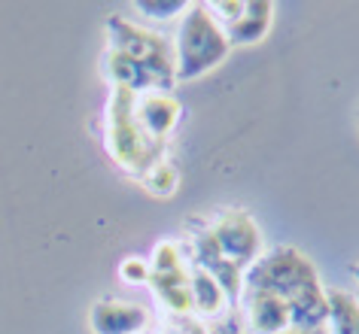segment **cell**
<instances>
[{
    "label": "cell",
    "instance_id": "ac0fdd59",
    "mask_svg": "<svg viewBox=\"0 0 359 334\" xmlns=\"http://www.w3.org/2000/svg\"><path fill=\"white\" fill-rule=\"evenodd\" d=\"M168 334H186V331H168Z\"/></svg>",
    "mask_w": 359,
    "mask_h": 334
},
{
    "label": "cell",
    "instance_id": "8992f818",
    "mask_svg": "<svg viewBox=\"0 0 359 334\" xmlns=\"http://www.w3.org/2000/svg\"><path fill=\"white\" fill-rule=\"evenodd\" d=\"M213 243L226 256L231 265L247 270L253 261L262 256V231H259L256 219L247 210H222L217 219L208 225Z\"/></svg>",
    "mask_w": 359,
    "mask_h": 334
},
{
    "label": "cell",
    "instance_id": "5b68a950",
    "mask_svg": "<svg viewBox=\"0 0 359 334\" xmlns=\"http://www.w3.org/2000/svg\"><path fill=\"white\" fill-rule=\"evenodd\" d=\"M208 10L226 31L231 49L265 40L274 22L271 0H219V4H208Z\"/></svg>",
    "mask_w": 359,
    "mask_h": 334
},
{
    "label": "cell",
    "instance_id": "8fae6325",
    "mask_svg": "<svg viewBox=\"0 0 359 334\" xmlns=\"http://www.w3.org/2000/svg\"><path fill=\"white\" fill-rule=\"evenodd\" d=\"M189 288H192V313L204 316V319H219L231 307V298L226 295V288H222L208 270H201L195 265H192Z\"/></svg>",
    "mask_w": 359,
    "mask_h": 334
},
{
    "label": "cell",
    "instance_id": "4fadbf2b",
    "mask_svg": "<svg viewBox=\"0 0 359 334\" xmlns=\"http://www.w3.org/2000/svg\"><path fill=\"white\" fill-rule=\"evenodd\" d=\"M140 183H143V188H147L149 195L170 197L177 192V186H180V174H177V167L170 165L168 158H158L156 165H149V170L140 176Z\"/></svg>",
    "mask_w": 359,
    "mask_h": 334
},
{
    "label": "cell",
    "instance_id": "ba28073f",
    "mask_svg": "<svg viewBox=\"0 0 359 334\" xmlns=\"http://www.w3.org/2000/svg\"><path fill=\"white\" fill-rule=\"evenodd\" d=\"M92 334H140L149 328V310L125 298H101L88 310Z\"/></svg>",
    "mask_w": 359,
    "mask_h": 334
},
{
    "label": "cell",
    "instance_id": "9a60e30c",
    "mask_svg": "<svg viewBox=\"0 0 359 334\" xmlns=\"http://www.w3.org/2000/svg\"><path fill=\"white\" fill-rule=\"evenodd\" d=\"M119 277L125 279V283H131V286H143V283H149V261H143L140 256H128V258H122V265H119Z\"/></svg>",
    "mask_w": 359,
    "mask_h": 334
},
{
    "label": "cell",
    "instance_id": "30bf717a",
    "mask_svg": "<svg viewBox=\"0 0 359 334\" xmlns=\"http://www.w3.org/2000/svg\"><path fill=\"white\" fill-rule=\"evenodd\" d=\"M189 277L192 267L183 270H161V274H149V286L156 298L161 301L168 313L174 316H192V288H189Z\"/></svg>",
    "mask_w": 359,
    "mask_h": 334
},
{
    "label": "cell",
    "instance_id": "6da1fadb",
    "mask_svg": "<svg viewBox=\"0 0 359 334\" xmlns=\"http://www.w3.org/2000/svg\"><path fill=\"white\" fill-rule=\"evenodd\" d=\"M170 49H174V79L177 83H195V79L208 76L231 52L226 31H222L219 22L210 15L208 4H189V10L180 15Z\"/></svg>",
    "mask_w": 359,
    "mask_h": 334
},
{
    "label": "cell",
    "instance_id": "5bb4252c",
    "mask_svg": "<svg viewBox=\"0 0 359 334\" xmlns=\"http://www.w3.org/2000/svg\"><path fill=\"white\" fill-rule=\"evenodd\" d=\"M134 10H137L143 19H152V22H170V19H180L189 4L186 0H134Z\"/></svg>",
    "mask_w": 359,
    "mask_h": 334
},
{
    "label": "cell",
    "instance_id": "52a82bcc",
    "mask_svg": "<svg viewBox=\"0 0 359 334\" xmlns=\"http://www.w3.org/2000/svg\"><path fill=\"white\" fill-rule=\"evenodd\" d=\"M134 113L143 134L165 149L168 137L177 131L180 119H183V104L177 101L170 92H149V95H137L134 97Z\"/></svg>",
    "mask_w": 359,
    "mask_h": 334
},
{
    "label": "cell",
    "instance_id": "3957f363",
    "mask_svg": "<svg viewBox=\"0 0 359 334\" xmlns=\"http://www.w3.org/2000/svg\"><path fill=\"white\" fill-rule=\"evenodd\" d=\"M134 97L125 88H113L107 101V122H104V146L110 152L113 165L122 167L131 176H143L149 165L161 158V146H156L143 134L137 113H134Z\"/></svg>",
    "mask_w": 359,
    "mask_h": 334
},
{
    "label": "cell",
    "instance_id": "277c9868",
    "mask_svg": "<svg viewBox=\"0 0 359 334\" xmlns=\"http://www.w3.org/2000/svg\"><path fill=\"white\" fill-rule=\"evenodd\" d=\"M107 43H110V46H107L110 52H119V55L143 64L168 88L177 85L174 49H170V40L161 37L158 31L143 28V25L125 19V15H110V19H107Z\"/></svg>",
    "mask_w": 359,
    "mask_h": 334
},
{
    "label": "cell",
    "instance_id": "9c48e42d",
    "mask_svg": "<svg viewBox=\"0 0 359 334\" xmlns=\"http://www.w3.org/2000/svg\"><path fill=\"white\" fill-rule=\"evenodd\" d=\"M238 304H241V313H244L247 334H280L290 328V310H286L280 298L244 288Z\"/></svg>",
    "mask_w": 359,
    "mask_h": 334
},
{
    "label": "cell",
    "instance_id": "7a4b0ae2",
    "mask_svg": "<svg viewBox=\"0 0 359 334\" xmlns=\"http://www.w3.org/2000/svg\"><path fill=\"white\" fill-rule=\"evenodd\" d=\"M244 288L280 298L286 304V310H290V304L299 301L302 295L323 288V279H320L317 265L302 249L277 246L271 252H262L244 270Z\"/></svg>",
    "mask_w": 359,
    "mask_h": 334
},
{
    "label": "cell",
    "instance_id": "2e32d148",
    "mask_svg": "<svg viewBox=\"0 0 359 334\" xmlns=\"http://www.w3.org/2000/svg\"><path fill=\"white\" fill-rule=\"evenodd\" d=\"M280 334H329L326 328H311V331H302V328H286V331H280Z\"/></svg>",
    "mask_w": 359,
    "mask_h": 334
},
{
    "label": "cell",
    "instance_id": "e0dca14e",
    "mask_svg": "<svg viewBox=\"0 0 359 334\" xmlns=\"http://www.w3.org/2000/svg\"><path fill=\"white\" fill-rule=\"evenodd\" d=\"M350 274H353L356 283H359V261H353V265H350Z\"/></svg>",
    "mask_w": 359,
    "mask_h": 334
},
{
    "label": "cell",
    "instance_id": "7c38bea8",
    "mask_svg": "<svg viewBox=\"0 0 359 334\" xmlns=\"http://www.w3.org/2000/svg\"><path fill=\"white\" fill-rule=\"evenodd\" d=\"M329 301V334H359V298L347 288H326Z\"/></svg>",
    "mask_w": 359,
    "mask_h": 334
}]
</instances>
